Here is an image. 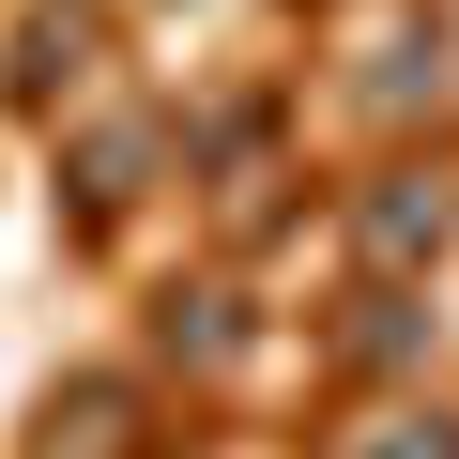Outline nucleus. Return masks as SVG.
<instances>
[{
	"label": "nucleus",
	"mask_w": 459,
	"mask_h": 459,
	"mask_svg": "<svg viewBox=\"0 0 459 459\" xmlns=\"http://www.w3.org/2000/svg\"><path fill=\"white\" fill-rule=\"evenodd\" d=\"M444 230H459V199L429 169H383L368 214H352V246H368V276H413V261H444Z\"/></svg>",
	"instance_id": "f257e3e1"
},
{
	"label": "nucleus",
	"mask_w": 459,
	"mask_h": 459,
	"mask_svg": "<svg viewBox=\"0 0 459 459\" xmlns=\"http://www.w3.org/2000/svg\"><path fill=\"white\" fill-rule=\"evenodd\" d=\"M77 77H92V31H77V16L16 47V108H47V92H77Z\"/></svg>",
	"instance_id": "f03ea898"
},
{
	"label": "nucleus",
	"mask_w": 459,
	"mask_h": 459,
	"mask_svg": "<svg viewBox=\"0 0 459 459\" xmlns=\"http://www.w3.org/2000/svg\"><path fill=\"white\" fill-rule=\"evenodd\" d=\"M337 459H383V444H337Z\"/></svg>",
	"instance_id": "7ed1b4c3"
}]
</instances>
